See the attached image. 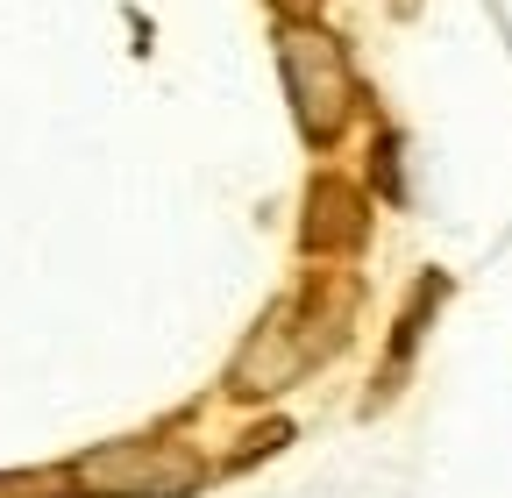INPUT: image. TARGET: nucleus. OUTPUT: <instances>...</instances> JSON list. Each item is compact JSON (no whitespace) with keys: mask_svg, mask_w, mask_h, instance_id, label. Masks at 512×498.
<instances>
[{"mask_svg":"<svg viewBox=\"0 0 512 498\" xmlns=\"http://www.w3.org/2000/svg\"><path fill=\"white\" fill-rule=\"evenodd\" d=\"M285 86H292V107L306 121V136L328 143L342 129V114H349V57H342V43L320 36V29H292L285 36Z\"/></svg>","mask_w":512,"mask_h":498,"instance_id":"nucleus-1","label":"nucleus"},{"mask_svg":"<svg viewBox=\"0 0 512 498\" xmlns=\"http://www.w3.org/2000/svg\"><path fill=\"white\" fill-rule=\"evenodd\" d=\"M86 477H107L121 484V498H178L192 491L207 470L192 463V456H171V449H150V442H128V449H107L86 463Z\"/></svg>","mask_w":512,"mask_h":498,"instance_id":"nucleus-2","label":"nucleus"},{"mask_svg":"<svg viewBox=\"0 0 512 498\" xmlns=\"http://www.w3.org/2000/svg\"><path fill=\"white\" fill-rule=\"evenodd\" d=\"M278 8H292V15H306V8H320V0H278Z\"/></svg>","mask_w":512,"mask_h":498,"instance_id":"nucleus-3","label":"nucleus"}]
</instances>
